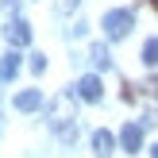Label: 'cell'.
Segmentation results:
<instances>
[{"instance_id":"5b68a950","label":"cell","mask_w":158,"mask_h":158,"mask_svg":"<svg viewBox=\"0 0 158 158\" xmlns=\"http://www.w3.org/2000/svg\"><path fill=\"white\" fill-rule=\"evenodd\" d=\"M112 151H116V135H112V131H108V127L93 131V154H97V158H108Z\"/></svg>"},{"instance_id":"ba28073f","label":"cell","mask_w":158,"mask_h":158,"mask_svg":"<svg viewBox=\"0 0 158 158\" xmlns=\"http://www.w3.org/2000/svg\"><path fill=\"white\" fill-rule=\"evenodd\" d=\"M15 73H19V54H15V46H12V54H4V62H0V77L12 81Z\"/></svg>"},{"instance_id":"277c9868","label":"cell","mask_w":158,"mask_h":158,"mask_svg":"<svg viewBox=\"0 0 158 158\" xmlns=\"http://www.w3.org/2000/svg\"><path fill=\"white\" fill-rule=\"evenodd\" d=\"M120 147L127 154H139L143 151V127L139 123H123V131H120Z\"/></svg>"},{"instance_id":"4fadbf2b","label":"cell","mask_w":158,"mask_h":158,"mask_svg":"<svg viewBox=\"0 0 158 158\" xmlns=\"http://www.w3.org/2000/svg\"><path fill=\"white\" fill-rule=\"evenodd\" d=\"M151 158H158V143H154V147H151Z\"/></svg>"},{"instance_id":"8fae6325","label":"cell","mask_w":158,"mask_h":158,"mask_svg":"<svg viewBox=\"0 0 158 158\" xmlns=\"http://www.w3.org/2000/svg\"><path fill=\"white\" fill-rule=\"evenodd\" d=\"M31 69L43 73V69H46V54H31Z\"/></svg>"},{"instance_id":"30bf717a","label":"cell","mask_w":158,"mask_h":158,"mask_svg":"<svg viewBox=\"0 0 158 158\" xmlns=\"http://www.w3.org/2000/svg\"><path fill=\"white\" fill-rule=\"evenodd\" d=\"M143 62H147V66H158V39H147V46H143Z\"/></svg>"},{"instance_id":"5bb4252c","label":"cell","mask_w":158,"mask_h":158,"mask_svg":"<svg viewBox=\"0 0 158 158\" xmlns=\"http://www.w3.org/2000/svg\"><path fill=\"white\" fill-rule=\"evenodd\" d=\"M147 4H151V8H158V0H147Z\"/></svg>"},{"instance_id":"52a82bcc","label":"cell","mask_w":158,"mask_h":158,"mask_svg":"<svg viewBox=\"0 0 158 158\" xmlns=\"http://www.w3.org/2000/svg\"><path fill=\"white\" fill-rule=\"evenodd\" d=\"M15 108H19V112H35V108H43V93H39V89L15 93Z\"/></svg>"},{"instance_id":"9c48e42d","label":"cell","mask_w":158,"mask_h":158,"mask_svg":"<svg viewBox=\"0 0 158 158\" xmlns=\"http://www.w3.org/2000/svg\"><path fill=\"white\" fill-rule=\"evenodd\" d=\"M89 58L97 62L100 69H104V66H112V58H108V46H100V43H97V46H93V50H89Z\"/></svg>"},{"instance_id":"8992f818","label":"cell","mask_w":158,"mask_h":158,"mask_svg":"<svg viewBox=\"0 0 158 158\" xmlns=\"http://www.w3.org/2000/svg\"><path fill=\"white\" fill-rule=\"evenodd\" d=\"M8 43H12L15 50L31 43V27H27V19H12V23H8Z\"/></svg>"},{"instance_id":"7c38bea8","label":"cell","mask_w":158,"mask_h":158,"mask_svg":"<svg viewBox=\"0 0 158 158\" xmlns=\"http://www.w3.org/2000/svg\"><path fill=\"white\" fill-rule=\"evenodd\" d=\"M4 12H8V15H15V12H19V0H4Z\"/></svg>"},{"instance_id":"3957f363","label":"cell","mask_w":158,"mask_h":158,"mask_svg":"<svg viewBox=\"0 0 158 158\" xmlns=\"http://www.w3.org/2000/svg\"><path fill=\"white\" fill-rule=\"evenodd\" d=\"M77 97L89 100V104H97V100L104 97V85H100V77H97V73H85L81 81H77Z\"/></svg>"},{"instance_id":"7a4b0ae2","label":"cell","mask_w":158,"mask_h":158,"mask_svg":"<svg viewBox=\"0 0 158 158\" xmlns=\"http://www.w3.org/2000/svg\"><path fill=\"white\" fill-rule=\"evenodd\" d=\"M104 35L112 39V43H120V39H127V31L135 27V15H131V8H112V12H104Z\"/></svg>"},{"instance_id":"6da1fadb","label":"cell","mask_w":158,"mask_h":158,"mask_svg":"<svg viewBox=\"0 0 158 158\" xmlns=\"http://www.w3.org/2000/svg\"><path fill=\"white\" fill-rule=\"evenodd\" d=\"M46 123L54 127V135H58L62 143H73L77 139V100H73V93H58V97L50 100Z\"/></svg>"}]
</instances>
